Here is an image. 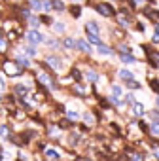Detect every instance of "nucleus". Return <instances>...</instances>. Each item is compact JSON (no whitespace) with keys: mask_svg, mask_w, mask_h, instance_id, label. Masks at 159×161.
Segmentation results:
<instances>
[{"mask_svg":"<svg viewBox=\"0 0 159 161\" xmlns=\"http://www.w3.org/2000/svg\"><path fill=\"white\" fill-rule=\"evenodd\" d=\"M95 10H97L102 17H112V15H114V8H112V6H108V4H104V2L97 4V6H95Z\"/></svg>","mask_w":159,"mask_h":161,"instance_id":"obj_1","label":"nucleus"},{"mask_svg":"<svg viewBox=\"0 0 159 161\" xmlns=\"http://www.w3.org/2000/svg\"><path fill=\"white\" fill-rule=\"evenodd\" d=\"M4 72L10 74V76H19V74H21V70L15 66V63H10V61L4 63Z\"/></svg>","mask_w":159,"mask_h":161,"instance_id":"obj_2","label":"nucleus"},{"mask_svg":"<svg viewBox=\"0 0 159 161\" xmlns=\"http://www.w3.org/2000/svg\"><path fill=\"white\" fill-rule=\"evenodd\" d=\"M27 38H29V40H30L32 44H40V42H44V36H42V34H40L38 31H34V29L27 32Z\"/></svg>","mask_w":159,"mask_h":161,"instance_id":"obj_3","label":"nucleus"},{"mask_svg":"<svg viewBox=\"0 0 159 161\" xmlns=\"http://www.w3.org/2000/svg\"><path fill=\"white\" fill-rule=\"evenodd\" d=\"M85 31H87V36H99V25L95 21L85 23Z\"/></svg>","mask_w":159,"mask_h":161,"instance_id":"obj_4","label":"nucleus"},{"mask_svg":"<svg viewBox=\"0 0 159 161\" xmlns=\"http://www.w3.org/2000/svg\"><path fill=\"white\" fill-rule=\"evenodd\" d=\"M46 63H47L53 70H61V66H63V64H61V59H59V57H53V55H49V57L46 59Z\"/></svg>","mask_w":159,"mask_h":161,"instance_id":"obj_5","label":"nucleus"},{"mask_svg":"<svg viewBox=\"0 0 159 161\" xmlns=\"http://www.w3.org/2000/svg\"><path fill=\"white\" fill-rule=\"evenodd\" d=\"M76 47L82 49V51H85V53H91V46H89L85 40H78V42H76Z\"/></svg>","mask_w":159,"mask_h":161,"instance_id":"obj_6","label":"nucleus"},{"mask_svg":"<svg viewBox=\"0 0 159 161\" xmlns=\"http://www.w3.org/2000/svg\"><path fill=\"white\" fill-rule=\"evenodd\" d=\"M85 80H87V82H91V84H97L99 82V74L93 72V70H89V72H85Z\"/></svg>","mask_w":159,"mask_h":161,"instance_id":"obj_7","label":"nucleus"},{"mask_svg":"<svg viewBox=\"0 0 159 161\" xmlns=\"http://www.w3.org/2000/svg\"><path fill=\"white\" fill-rule=\"evenodd\" d=\"M97 47H99V53H102V55H112L114 53V49L112 47H108V46H104V44H97Z\"/></svg>","mask_w":159,"mask_h":161,"instance_id":"obj_8","label":"nucleus"},{"mask_svg":"<svg viewBox=\"0 0 159 161\" xmlns=\"http://www.w3.org/2000/svg\"><path fill=\"white\" fill-rule=\"evenodd\" d=\"M133 114H134V116H144V106H142L140 103H134V106H133Z\"/></svg>","mask_w":159,"mask_h":161,"instance_id":"obj_9","label":"nucleus"},{"mask_svg":"<svg viewBox=\"0 0 159 161\" xmlns=\"http://www.w3.org/2000/svg\"><path fill=\"white\" fill-rule=\"evenodd\" d=\"M46 157H47V159H59L61 155H59V152H57V150L49 148V150H46Z\"/></svg>","mask_w":159,"mask_h":161,"instance_id":"obj_10","label":"nucleus"},{"mask_svg":"<svg viewBox=\"0 0 159 161\" xmlns=\"http://www.w3.org/2000/svg\"><path fill=\"white\" fill-rule=\"evenodd\" d=\"M119 78H121V80H125V82H127V80H133L134 76H133V74H131L129 70H119Z\"/></svg>","mask_w":159,"mask_h":161,"instance_id":"obj_11","label":"nucleus"},{"mask_svg":"<svg viewBox=\"0 0 159 161\" xmlns=\"http://www.w3.org/2000/svg\"><path fill=\"white\" fill-rule=\"evenodd\" d=\"M63 46H64L66 49H72V47H76V42H74L72 38H64V40H63Z\"/></svg>","mask_w":159,"mask_h":161,"instance_id":"obj_12","label":"nucleus"},{"mask_svg":"<svg viewBox=\"0 0 159 161\" xmlns=\"http://www.w3.org/2000/svg\"><path fill=\"white\" fill-rule=\"evenodd\" d=\"M17 64H19V66H25V68H27V66H30V61H29L27 57H17Z\"/></svg>","mask_w":159,"mask_h":161,"instance_id":"obj_13","label":"nucleus"},{"mask_svg":"<svg viewBox=\"0 0 159 161\" xmlns=\"http://www.w3.org/2000/svg\"><path fill=\"white\" fill-rule=\"evenodd\" d=\"M121 61H123V63H127V64H129V63H136V61H134V57H133V55H129V53H127V55H121Z\"/></svg>","mask_w":159,"mask_h":161,"instance_id":"obj_14","label":"nucleus"},{"mask_svg":"<svg viewBox=\"0 0 159 161\" xmlns=\"http://www.w3.org/2000/svg\"><path fill=\"white\" fill-rule=\"evenodd\" d=\"M70 12H72V15H74V17H80V15H82V8H80V6L70 8Z\"/></svg>","mask_w":159,"mask_h":161,"instance_id":"obj_15","label":"nucleus"},{"mask_svg":"<svg viewBox=\"0 0 159 161\" xmlns=\"http://www.w3.org/2000/svg\"><path fill=\"white\" fill-rule=\"evenodd\" d=\"M74 91H76V95H80V97H84V95L87 93V91H85L82 86H76V87H74Z\"/></svg>","mask_w":159,"mask_h":161,"instance_id":"obj_16","label":"nucleus"},{"mask_svg":"<svg viewBox=\"0 0 159 161\" xmlns=\"http://www.w3.org/2000/svg\"><path fill=\"white\" fill-rule=\"evenodd\" d=\"M15 91H17V95H21V97H23V95H27V91H29V89H27L25 86H17V87H15Z\"/></svg>","mask_w":159,"mask_h":161,"instance_id":"obj_17","label":"nucleus"},{"mask_svg":"<svg viewBox=\"0 0 159 161\" xmlns=\"http://www.w3.org/2000/svg\"><path fill=\"white\" fill-rule=\"evenodd\" d=\"M53 8H55V10H59V12H61V10H64V6H63L61 0H53Z\"/></svg>","mask_w":159,"mask_h":161,"instance_id":"obj_18","label":"nucleus"},{"mask_svg":"<svg viewBox=\"0 0 159 161\" xmlns=\"http://www.w3.org/2000/svg\"><path fill=\"white\" fill-rule=\"evenodd\" d=\"M151 133L153 135H159V121H153L151 123Z\"/></svg>","mask_w":159,"mask_h":161,"instance_id":"obj_19","label":"nucleus"},{"mask_svg":"<svg viewBox=\"0 0 159 161\" xmlns=\"http://www.w3.org/2000/svg\"><path fill=\"white\" fill-rule=\"evenodd\" d=\"M42 2H44V10H51L53 8V4H51L53 0H42Z\"/></svg>","mask_w":159,"mask_h":161,"instance_id":"obj_20","label":"nucleus"},{"mask_svg":"<svg viewBox=\"0 0 159 161\" xmlns=\"http://www.w3.org/2000/svg\"><path fill=\"white\" fill-rule=\"evenodd\" d=\"M127 84H129V87H133V89H138V87H140L138 82H133V80H127Z\"/></svg>","mask_w":159,"mask_h":161,"instance_id":"obj_21","label":"nucleus"},{"mask_svg":"<svg viewBox=\"0 0 159 161\" xmlns=\"http://www.w3.org/2000/svg\"><path fill=\"white\" fill-rule=\"evenodd\" d=\"M112 91H114V97H119V95H121V87H119V86H114Z\"/></svg>","mask_w":159,"mask_h":161,"instance_id":"obj_22","label":"nucleus"},{"mask_svg":"<svg viewBox=\"0 0 159 161\" xmlns=\"http://www.w3.org/2000/svg\"><path fill=\"white\" fill-rule=\"evenodd\" d=\"M0 135H2V136H8V135H10V129H8V127H0Z\"/></svg>","mask_w":159,"mask_h":161,"instance_id":"obj_23","label":"nucleus"},{"mask_svg":"<svg viewBox=\"0 0 159 161\" xmlns=\"http://www.w3.org/2000/svg\"><path fill=\"white\" fill-rule=\"evenodd\" d=\"M55 31H57V32H63V31H64V25H63V23H55Z\"/></svg>","mask_w":159,"mask_h":161,"instance_id":"obj_24","label":"nucleus"},{"mask_svg":"<svg viewBox=\"0 0 159 161\" xmlns=\"http://www.w3.org/2000/svg\"><path fill=\"white\" fill-rule=\"evenodd\" d=\"M72 76H74V80H80V78H82V74H80V72H78L76 68L72 70Z\"/></svg>","mask_w":159,"mask_h":161,"instance_id":"obj_25","label":"nucleus"},{"mask_svg":"<svg viewBox=\"0 0 159 161\" xmlns=\"http://www.w3.org/2000/svg\"><path fill=\"white\" fill-rule=\"evenodd\" d=\"M0 51H6V40L0 38Z\"/></svg>","mask_w":159,"mask_h":161,"instance_id":"obj_26","label":"nucleus"},{"mask_svg":"<svg viewBox=\"0 0 159 161\" xmlns=\"http://www.w3.org/2000/svg\"><path fill=\"white\" fill-rule=\"evenodd\" d=\"M30 25H32V27H38V25H40V21H38L36 17H30Z\"/></svg>","mask_w":159,"mask_h":161,"instance_id":"obj_27","label":"nucleus"},{"mask_svg":"<svg viewBox=\"0 0 159 161\" xmlns=\"http://www.w3.org/2000/svg\"><path fill=\"white\" fill-rule=\"evenodd\" d=\"M119 49H121L123 53H131V47H129V46H119Z\"/></svg>","mask_w":159,"mask_h":161,"instance_id":"obj_28","label":"nucleus"},{"mask_svg":"<svg viewBox=\"0 0 159 161\" xmlns=\"http://www.w3.org/2000/svg\"><path fill=\"white\" fill-rule=\"evenodd\" d=\"M27 53H29V55H36V49H34L32 46H29V47H27Z\"/></svg>","mask_w":159,"mask_h":161,"instance_id":"obj_29","label":"nucleus"},{"mask_svg":"<svg viewBox=\"0 0 159 161\" xmlns=\"http://www.w3.org/2000/svg\"><path fill=\"white\" fill-rule=\"evenodd\" d=\"M84 119H85L87 123H93V116H91V114H85V116H84Z\"/></svg>","mask_w":159,"mask_h":161,"instance_id":"obj_30","label":"nucleus"},{"mask_svg":"<svg viewBox=\"0 0 159 161\" xmlns=\"http://www.w3.org/2000/svg\"><path fill=\"white\" fill-rule=\"evenodd\" d=\"M151 87H153V89H155V91H157V93H159V84H157V82H155V80H151Z\"/></svg>","mask_w":159,"mask_h":161,"instance_id":"obj_31","label":"nucleus"},{"mask_svg":"<svg viewBox=\"0 0 159 161\" xmlns=\"http://www.w3.org/2000/svg\"><path fill=\"white\" fill-rule=\"evenodd\" d=\"M4 89H6V86H4V80L0 78V93H4Z\"/></svg>","mask_w":159,"mask_h":161,"instance_id":"obj_32","label":"nucleus"},{"mask_svg":"<svg viewBox=\"0 0 159 161\" xmlns=\"http://www.w3.org/2000/svg\"><path fill=\"white\" fill-rule=\"evenodd\" d=\"M68 118H70V119H78V114H76V112H68Z\"/></svg>","mask_w":159,"mask_h":161,"instance_id":"obj_33","label":"nucleus"},{"mask_svg":"<svg viewBox=\"0 0 159 161\" xmlns=\"http://www.w3.org/2000/svg\"><path fill=\"white\" fill-rule=\"evenodd\" d=\"M155 157H159V150H155Z\"/></svg>","mask_w":159,"mask_h":161,"instance_id":"obj_34","label":"nucleus"},{"mask_svg":"<svg viewBox=\"0 0 159 161\" xmlns=\"http://www.w3.org/2000/svg\"><path fill=\"white\" fill-rule=\"evenodd\" d=\"M74 2H78V4H80V2H82V0H74Z\"/></svg>","mask_w":159,"mask_h":161,"instance_id":"obj_35","label":"nucleus"},{"mask_svg":"<svg viewBox=\"0 0 159 161\" xmlns=\"http://www.w3.org/2000/svg\"><path fill=\"white\" fill-rule=\"evenodd\" d=\"M157 106H159V99H157Z\"/></svg>","mask_w":159,"mask_h":161,"instance_id":"obj_36","label":"nucleus"},{"mask_svg":"<svg viewBox=\"0 0 159 161\" xmlns=\"http://www.w3.org/2000/svg\"><path fill=\"white\" fill-rule=\"evenodd\" d=\"M30 2H34V0H30Z\"/></svg>","mask_w":159,"mask_h":161,"instance_id":"obj_37","label":"nucleus"},{"mask_svg":"<svg viewBox=\"0 0 159 161\" xmlns=\"http://www.w3.org/2000/svg\"><path fill=\"white\" fill-rule=\"evenodd\" d=\"M0 159H2V155H0Z\"/></svg>","mask_w":159,"mask_h":161,"instance_id":"obj_38","label":"nucleus"}]
</instances>
